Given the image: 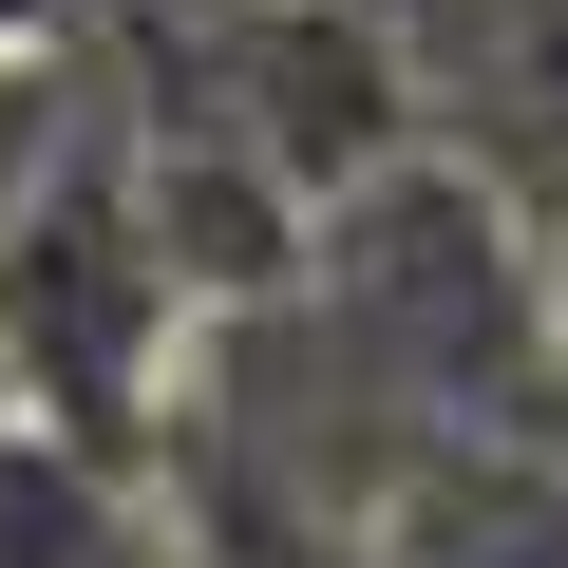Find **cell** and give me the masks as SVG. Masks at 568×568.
I'll list each match as a JSON object with an SVG mask.
<instances>
[{
  "label": "cell",
  "mask_w": 568,
  "mask_h": 568,
  "mask_svg": "<svg viewBox=\"0 0 568 568\" xmlns=\"http://www.w3.org/2000/svg\"><path fill=\"white\" fill-rule=\"evenodd\" d=\"M304 304L342 323V361L417 417V436H568V379H549V265L530 227L455 171V152H379L304 209Z\"/></svg>",
  "instance_id": "6da1fadb"
},
{
  "label": "cell",
  "mask_w": 568,
  "mask_h": 568,
  "mask_svg": "<svg viewBox=\"0 0 568 568\" xmlns=\"http://www.w3.org/2000/svg\"><path fill=\"white\" fill-rule=\"evenodd\" d=\"M171 361H190V284L133 209V152L95 114V58H77V114L58 152L20 171V209H0V417H39V436H95L152 474L171 436Z\"/></svg>",
  "instance_id": "7a4b0ae2"
},
{
  "label": "cell",
  "mask_w": 568,
  "mask_h": 568,
  "mask_svg": "<svg viewBox=\"0 0 568 568\" xmlns=\"http://www.w3.org/2000/svg\"><path fill=\"white\" fill-rule=\"evenodd\" d=\"M398 133L455 152L511 227H568V0H379Z\"/></svg>",
  "instance_id": "3957f363"
},
{
  "label": "cell",
  "mask_w": 568,
  "mask_h": 568,
  "mask_svg": "<svg viewBox=\"0 0 568 568\" xmlns=\"http://www.w3.org/2000/svg\"><path fill=\"white\" fill-rule=\"evenodd\" d=\"M361 549L379 568H568V436H417Z\"/></svg>",
  "instance_id": "277c9868"
},
{
  "label": "cell",
  "mask_w": 568,
  "mask_h": 568,
  "mask_svg": "<svg viewBox=\"0 0 568 568\" xmlns=\"http://www.w3.org/2000/svg\"><path fill=\"white\" fill-rule=\"evenodd\" d=\"M0 568H171V493L95 436L0 417Z\"/></svg>",
  "instance_id": "5b68a950"
},
{
  "label": "cell",
  "mask_w": 568,
  "mask_h": 568,
  "mask_svg": "<svg viewBox=\"0 0 568 568\" xmlns=\"http://www.w3.org/2000/svg\"><path fill=\"white\" fill-rule=\"evenodd\" d=\"M77 39V0H0V58H58Z\"/></svg>",
  "instance_id": "8992f818"
},
{
  "label": "cell",
  "mask_w": 568,
  "mask_h": 568,
  "mask_svg": "<svg viewBox=\"0 0 568 568\" xmlns=\"http://www.w3.org/2000/svg\"><path fill=\"white\" fill-rule=\"evenodd\" d=\"M530 265H549V379H568V227H530Z\"/></svg>",
  "instance_id": "52a82bcc"
}]
</instances>
